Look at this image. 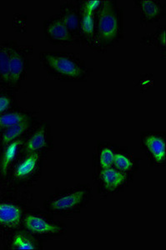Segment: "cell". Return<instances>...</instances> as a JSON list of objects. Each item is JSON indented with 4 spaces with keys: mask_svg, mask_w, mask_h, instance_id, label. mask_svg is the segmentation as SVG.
Wrapping results in <instances>:
<instances>
[{
    "mask_svg": "<svg viewBox=\"0 0 166 250\" xmlns=\"http://www.w3.org/2000/svg\"><path fill=\"white\" fill-rule=\"evenodd\" d=\"M39 159H40V156L38 154L29 155L23 162L21 163V165L18 166L16 172H15L16 176L22 178V177L29 175V173H31L36 168L38 162H39Z\"/></svg>",
    "mask_w": 166,
    "mask_h": 250,
    "instance_id": "cell-8",
    "label": "cell"
},
{
    "mask_svg": "<svg viewBox=\"0 0 166 250\" xmlns=\"http://www.w3.org/2000/svg\"><path fill=\"white\" fill-rule=\"evenodd\" d=\"M21 144V141H20V140L14 141L6 148L4 154H3V163H2L3 173H6V172L8 170L9 165L15 159V155L17 154L18 148H19Z\"/></svg>",
    "mask_w": 166,
    "mask_h": 250,
    "instance_id": "cell-13",
    "label": "cell"
},
{
    "mask_svg": "<svg viewBox=\"0 0 166 250\" xmlns=\"http://www.w3.org/2000/svg\"><path fill=\"white\" fill-rule=\"evenodd\" d=\"M23 62L19 54H12L9 60V80L15 81L21 78L23 73Z\"/></svg>",
    "mask_w": 166,
    "mask_h": 250,
    "instance_id": "cell-11",
    "label": "cell"
},
{
    "mask_svg": "<svg viewBox=\"0 0 166 250\" xmlns=\"http://www.w3.org/2000/svg\"><path fill=\"white\" fill-rule=\"evenodd\" d=\"M11 54L6 49L0 51V74L6 80H9V60Z\"/></svg>",
    "mask_w": 166,
    "mask_h": 250,
    "instance_id": "cell-15",
    "label": "cell"
},
{
    "mask_svg": "<svg viewBox=\"0 0 166 250\" xmlns=\"http://www.w3.org/2000/svg\"><path fill=\"white\" fill-rule=\"evenodd\" d=\"M13 245L17 248L18 250H32L35 249L31 242L21 235L15 236Z\"/></svg>",
    "mask_w": 166,
    "mask_h": 250,
    "instance_id": "cell-20",
    "label": "cell"
},
{
    "mask_svg": "<svg viewBox=\"0 0 166 250\" xmlns=\"http://www.w3.org/2000/svg\"><path fill=\"white\" fill-rule=\"evenodd\" d=\"M145 142L155 161L162 162L166 159V142L162 138L151 135L146 137Z\"/></svg>",
    "mask_w": 166,
    "mask_h": 250,
    "instance_id": "cell-6",
    "label": "cell"
},
{
    "mask_svg": "<svg viewBox=\"0 0 166 250\" xmlns=\"http://www.w3.org/2000/svg\"><path fill=\"white\" fill-rule=\"evenodd\" d=\"M115 153L110 148H104L101 154V165L102 168H110L114 164Z\"/></svg>",
    "mask_w": 166,
    "mask_h": 250,
    "instance_id": "cell-18",
    "label": "cell"
},
{
    "mask_svg": "<svg viewBox=\"0 0 166 250\" xmlns=\"http://www.w3.org/2000/svg\"><path fill=\"white\" fill-rule=\"evenodd\" d=\"M95 28V20L92 14H84L83 13V20H82V29L85 34H91Z\"/></svg>",
    "mask_w": 166,
    "mask_h": 250,
    "instance_id": "cell-19",
    "label": "cell"
},
{
    "mask_svg": "<svg viewBox=\"0 0 166 250\" xmlns=\"http://www.w3.org/2000/svg\"><path fill=\"white\" fill-rule=\"evenodd\" d=\"M20 208L11 204H0V225L15 227L21 221Z\"/></svg>",
    "mask_w": 166,
    "mask_h": 250,
    "instance_id": "cell-4",
    "label": "cell"
},
{
    "mask_svg": "<svg viewBox=\"0 0 166 250\" xmlns=\"http://www.w3.org/2000/svg\"><path fill=\"white\" fill-rule=\"evenodd\" d=\"M141 8L146 17L149 19L156 17L160 14V7L157 3L151 0L141 1Z\"/></svg>",
    "mask_w": 166,
    "mask_h": 250,
    "instance_id": "cell-16",
    "label": "cell"
},
{
    "mask_svg": "<svg viewBox=\"0 0 166 250\" xmlns=\"http://www.w3.org/2000/svg\"><path fill=\"white\" fill-rule=\"evenodd\" d=\"M102 2L99 1V0H89L87 1L85 4H84V9H83V12L84 14H92L94 11H95L97 9L99 6H101Z\"/></svg>",
    "mask_w": 166,
    "mask_h": 250,
    "instance_id": "cell-22",
    "label": "cell"
},
{
    "mask_svg": "<svg viewBox=\"0 0 166 250\" xmlns=\"http://www.w3.org/2000/svg\"><path fill=\"white\" fill-rule=\"evenodd\" d=\"M99 32L104 40H112L119 33V21L109 1H104L98 21Z\"/></svg>",
    "mask_w": 166,
    "mask_h": 250,
    "instance_id": "cell-1",
    "label": "cell"
},
{
    "mask_svg": "<svg viewBox=\"0 0 166 250\" xmlns=\"http://www.w3.org/2000/svg\"><path fill=\"white\" fill-rule=\"evenodd\" d=\"M48 33L53 39L67 40L69 39V29L63 23V20H57L49 24Z\"/></svg>",
    "mask_w": 166,
    "mask_h": 250,
    "instance_id": "cell-9",
    "label": "cell"
},
{
    "mask_svg": "<svg viewBox=\"0 0 166 250\" xmlns=\"http://www.w3.org/2000/svg\"><path fill=\"white\" fill-rule=\"evenodd\" d=\"M26 121L27 117L20 113L0 114V128H9L10 126Z\"/></svg>",
    "mask_w": 166,
    "mask_h": 250,
    "instance_id": "cell-14",
    "label": "cell"
},
{
    "mask_svg": "<svg viewBox=\"0 0 166 250\" xmlns=\"http://www.w3.org/2000/svg\"><path fill=\"white\" fill-rule=\"evenodd\" d=\"M27 127H28V125L26 122L20 123V124L9 127L3 134V144H5V145L9 144L18 137L21 136V134L24 133Z\"/></svg>",
    "mask_w": 166,
    "mask_h": 250,
    "instance_id": "cell-12",
    "label": "cell"
},
{
    "mask_svg": "<svg viewBox=\"0 0 166 250\" xmlns=\"http://www.w3.org/2000/svg\"><path fill=\"white\" fill-rule=\"evenodd\" d=\"M46 60L50 67L59 74L69 77H78L81 75L80 67L68 58L49 55L46 58Z\"/></svg>",
    "mask_w": 166,
    "mask_h": 250,
    "instance_id": "cell-2",
    "label": "cell"
},
{
    "mask_svg": "<svg viewBox=\"0 0 166 250\" xmlns=\"http://www.w3.org/2000/svg\"><path fill=\"white\" fill-rule=\"evenodd\" d=\"M114 164L121 170H129L133 166L131 160L125 155L121 154H115Z\"/></svg>",
    "mask_w": 166,
    "mask_h": 250,
    "instance_id": "cell-17",
    "label": "cell"
},
{
    "mask_svg": "<svg viewBox=\"0 0 166 250\" xmlns=\"http://www.w3.org/2000/svg\"><path fill=\"white\" fill-rule=\"evenodd\" d=\"M63 22L69 29H75L79 25L77 15L74 12L67 13L63 18Z\"/></svg>",
    "mask_w": 166,
    "mask_h": 250,
    "instance_id": "cell-21",
    "label": "cell"
},
{
    "mask_svg": "<svg viewBox=\"0 0 166 250\" xmlns=\"http://www.w3.org/2000/svg\"><path fill=\"white\" fill-rule=\"evenodd\" d=\"M45 145V129L41 128L38 129L35 134L30 137L29 142L26 146V150L29 152H35V151L42 149Z\"/></svg>",
    "mask_w": 166,
    "mask_h": 250,
    "instance_id": "cell-10",
    "label": "cell"
},
{
    "mask_svg": "<svg viewBox=\"0 0 166 250\" xmlns=\"http://www.w3.org/2000/svg\"><path fill=\"white\" fill-rule=\"evenodd\" d=\"M84 191H78L65 196L61 197L50 204L52 208L56 210H65L76 207L84 196Z\"/></svg>",
    "mask_w": 166,
    "mask_h": 250,
    "instance_id": "cell-5",
    "label": "cell"
},
{
    "mask_svg": "<svg viewBox=\"0 0 166 250\" xmlns=\"http://www.w3.org/2000/svg\"><path fill=\"white\" fill-rule=\"evenodd\" d=\"M10 106V100L6 96H0V114L8 109Z\"/></svg>",
    "mask_w": 166,
    "mask_h": 250,
    "instance_id": "cell-23",
    "label": "cell"
},
{
    "mask_svg": "<svg viewBox=\"0 0 166 250\" xmlns=\"http://www.w3.org/2000/svg\"><path fill=\"white\" fill-rule=\"evenodd\" d=\"M26 227L35 233H58L61 232L60 228L49 224L45 221L43 218L34 216V215H27L24 219Z\"/></svg>",
    "mask_w": 166,
    "mask_h": 250,
    "instance_id": "cell-3",
    "label": "cell"
},
{
    "mask_svg": "<svg viewBox=\"0 0 166 250\" xmlns=\"http://www.w3.org/2000/svg\"><path fill=\"white\" fill-rule=\"evenodd\" d=\"M101 175L106 188L111 190L121 186L126 179L125 174L112 168H103Z\"/></svg>",
    "mask_w": 166,
    "mask_h": 250,
    "instance_id": "cell-7",
    "label": "cell"
}]
</instances>
